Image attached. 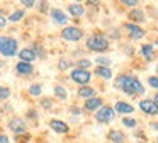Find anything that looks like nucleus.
Instances as JSON below:
<instances>
[{"label": "nucleus", "mask_w": 158, "mask_h": 143, "mask_svg": "<svg viewBox=\"0 0 158 143\" xmlns=\"http://www.w3.org/2000/svg\"><path fill=\"white\" fill-rule=\"evenodd\" d=\"M114 87L117 90L124 92L126 95H131V97H139L146 92V89L143 87L141 80L136 77V75H129V73H119L116 78H114Z\"/></svg>", "instance_id": "1"}, {"label": "nucleus", "mask_w": 158, "mask_h": 143, "mask_svg": "<svg viewBox=\"0 0 158 143\" xmlns=\"http://www.w3.org/2000/svg\"><path fill=\"white\" fill-rule=\"evenodd\" d=\"M85 48L89 51H94V53H106L110 48V39L107 37L106 32H92L89 37L85 39Z\"/></svg>", "instance_id": "2"}, {"label": "nucleus", "mask_w": 158, "mask_h": 143, "mask_svg": "<svg viewBox=\"0 0 158 143\" xmlns=\"http://www.w3.org/2000/svg\"><path fill=\"white\" fill-rule=\"evenodd\" d=\"M19 43L15 37L12 36H5V34H2L0 36V54L5 58H14L19 54Z\"/></svg>", "instance_id": "3"}, {"label": "nucleus", "mask_w": 158, "mask_h": 143, "mask_svg": "<svg viewBox=\"0 0 158 143\" xmlns=\"http://www.w3.org/2000/svg\"><path fill=\"white\" fill-rule=\"evenodd\" d=\"M94 118H95V121L99 123V124H110V123L114 121V118H116V109H114V106L104 104L102 107L94 114Z\"/></svg>", "instance_id": "4"}, {"label": "nucleus", "mask_w": 158, "mask_h": 143, "mask_svg": "<svg viewBox=\"0 0 158 143\" xmlns=\"http://www.w3.org/2000/svg\"><path fill=\"white\" fill-rule=\"evenodd\" d=\"M83 34H85V32H83L82 27H78V26H70V24L60 31V36H61V39L68 41V43H78V41L83 37Z\"/></svg>", "instance_id": "5"}, {"label": "nucleus", "mask_w": 158, "mask_h": 143, "mask_svg": "<svg viewBox=\"0 0 158 143\" xmlns=\"http://www.w3.org/2000/svg\"><path fill=\"white\" fill-rule=\"evenodd\" d=\"M123 31L131 41H141L144 36H146V31H144L141 26L133 24V22H124L123 24Z\"/></svg>", "instance_id": "6"}, {"label": "nucleus", "mask_w": 158, "mask_h": 143, "mask_svg": "<svg viewBox=\"0 0 158 143\" xmlns=\"http://www.w3.org/2000/svg\"><path fill=\"white\" fill-rule=\"evenodd\" d=\"M7 128L10 133H14V136L17 135H26L27 133V123H26L24 118H19V116H14V118L9 119Z\"/></svg>", "instance_id": "7"}, {"label": "nucleus", "mask_w": 158, "mask_h": 143, "mask_svg": "<svg viewBox=\"0 0 158 143\" xmlns=\"http://www.w3.org/2000/svg\"><path fill=\"white\" fill-rule=\"evenodd\" d=\"M138 107L143 114L150 116V118H158V104L150 97H144L141 101H138Z\"/></svg>", "instance_id": "8"}, {"label": "nucleus", "mask_w": 158, "mask_h": 143, "mask_svg": "<svg viewBox=\"0 0 158 143\" xmlns=\"http://www.w3.org/2000/svg\"><path fill=\"white\" fill-rule=\"evenodd\" d=\"M92 73L94 72H90V70L73 68V70L70 72V78H72L75 84H78L80 87H82V85H89L90 84V80H92Z\"/></svg>", "instance_id": "9"}, {"label": "nucleus", "mask_w": 158, "mask_h": 143, "mask_svg": "<svg viewBox=\"0 0 158 143\" xmlns=\"http://www.w3.org/2000/svg\"><path fill=\"white\" fill-rule=\"evenodd\" d=\"M49 15H51V20L55 24H58V26H68V14L65 12V10L58 9V7H51V10H49Z\"/></svg>", "instance_id": "10"}, {"label": "nucleus", "mask_w": 158, "mask_h": 143, "mask_svg": "<svg viewBox=\"0 0 158 143\" xmlns=\"http://www.w3.org/2000/svg\"><path fill=\"white\" fill-rule=\"evenodd\" d=\"M148 20L146 14H144V10L141 9V7H136V9L129 10L127 12V22H133V24H138V26H141V24H144Z\"/></svg>", "instance_id": "11"}, {"label": "nucleus", "mask_w": 158, "mask_h": 143, "mask_svg": "<svg viewBox=\"0 0 158 143\" xmlns=\"http://www.w3.org/2000/svg\"><path fill=\"white\" fill-rule=\"evenodd\" d=\"M102 106H104V99L100 97V95H97V97H92V99H89V101H83V111L94 112V114H95Z\"/></svg>", "instance_id": "12"}, {"label": "nucleus", "mask_w": 158, "mask_h": 143, "mask_svg": "<svg viewBox=\"0 0 158 143\" xmlns=\"http://www.w3.org/2000/svg\"><path fill=\"white\" fill-rule=\"evenodd\" d=\"M48 126L51 128V131L58 133V135H68L70 133V126L66 124L65 121H61V119H49L48 121Z\"/></svg>", "instance_id": "13"}, {"label": "nucleus", "mask_w": 158, "mask_h": 143, "mask_svg": "<svg viewBox=\"0 0 158 143\" xmlns=\"http://www.w3.org/2000/svg\"><path fill=\"white\" fill-rule=\"evenodd\" d=\"M14 72L19 77H29L34 73V65L32 63H26V61H17L14 67Z\"/></svg>", "instance_id": "14"}, {"label": "nucleus", "mask_w": 158, "mask_h": 143, "mask_svg": "<svg viewBox=\"0 0 158 143\" xmlns=\"http://www.w3.org/2000/svg\"><path fill=\"white\" fill-rule=\"evenodd\" d=\"M106 136H107V141H110V143H126L127 141L126 133L121 131V129H116V128L109 129Z\"/></svg>", "instance_id": "15"}, {"label": "nucleus", "mask_w": 158, "mask_h": 143, "mask_svg": "<svg viewBox=\"0 0 158 143\" xmlns=\"http://www.w3.org/2000/svg\"><path fill=\"white\" fill-rule=\"evenodd\" d=\"M114 109H116V114H123V116H129L134 112V106L129 104L127 101H116Z\"/></svg>", "instance_id": "16"}, {"label": "nucleus", "mask_w": 158, "mask_h": 143, "mask_svg": "<svg viewBox=\"0 0 158 143\" xmlns=\"http://www.w3.org/2000/svg\"><path fill=\"white\" fill-rule=\"evenodd\" d=\"M77 95H78L80 99H83V101H89V99H92V97H97V90L92 85H82V87L77 89Z\"/></svg>", "instance_id": "17"}, {"label": "nucleus", "mask_w": 158, "mask_h": 143, "mask_svg": "<svg viewBox=\"0 0 158 143\" xmlns=\"http://www.w3.org/2000/svg\"><path fill=\"white\" fill-rule=\"evenodd\" d=\"M139 53H141V56H143L146 61H153L155 56H156L153 43H144V44H141V46H139Z\"/></svg>", "instance_id": "18"}, {"label": "nucleus", "mask_w": 158, "mask_h": 143, "mask_svg": "<svg viewBox=\"0 0 158 143\" xmlns=\"http://www.w3.org/2000/svg\"><path fill=\"white\" fill-rule=\"evenodd\" d=\"M17 56H19V61H26V63H32V61L38 60V54L34 53L32 48H22Z\"/></svg>", "instance_id": "19"}, {"label": "nucleus", "mask_w": 158, "mask_h": 143, "mask_svg": "<svg viewBox=\"0 0 158 143\" xmlns=\"http://www.w3.org/2000/svg\"><path fill=\"white\" fill-rule=\"evenodd\" d=\"M68 14L73 17H82L85 15V5L83 3H78V2H73V3H68Z\"/></svg>", "instance_id": "20"}, {"label": "nucleus", "mask_w": 158, "mask_h": 143, "mask_svg": "<svg viewBox=\"0 0 158 143\" xmlns=\"http://www.w3.org/2000/svg\"><path fill=\"white\" fill-rule=\"evenodd\" d=\"M94 73H95V77L102 78V80H110L114 77L112 70L109 67H95L94 68Z\"/></svg>", "instance_id": "21"}, {"label": "nucleus", "mask_w": 158, "mask_h": 143, "mask_svg": "<svg viewBox=\"0 0 158 143\" xmlns=\"http://www.w3.org/2000/svg\"><path fill=\"white\" fill-rule=\"evenodd\" d=\"M24 17H26V10L24 9H15L14 12L9 14L7 20H9V22H12V24H17V22H21Z\"/></svg>", "instance_id": "22"}, {"label": "nucleus", "mask_w": 158, "mask_h": 143, "mask_svg": "<svg viewBox=\"0 0 158 143\" xmlns=\"http://www.w3.org/2000/svg\"><path fill=\"white\" fill-rule=\"evenodd\" d=\"M73 65H75V63H73L70 58H60L58 63H56V67H58L60 72H68V70L72 72L73 70Z\"/></svg>", "instance_id": "23"}, {"label": "nucleus", "mask_w": 158, "mask_h": 143, "mask_svg": "<svg viewBox=\"0 0 158 143\" xmlns=\"http://www.w3.org/2000/svg\"><path fill=\"white\" fill-rule=\"evenodd\" d=\"M53 94H55V97L58 99V101H66V97H68L66 89L63 87V85H60V84H56L55 87H53Z\"/></svg>", "instance_id": "24"}, {"label": "nucleus", "mask_w": 158, "mask_h": 143, "mask_svg": "<svg viewBox=\"0 0 158 143\" xmlns=\"http://www.w3.org/2000/svg\"><path fill=\"white\" fill-rule=\"evenodd\" d=\"M121 123H123L124 128H129V129H136L138 124H139V121H138L136 118H131V116H123V118H121Z\"/></svg>", "instance_id": "25"}, {"label": "nucleus", "mask_w": 158, "mask_h": 143, "mask_svg": "<svg viewBox=\"0 0 158 143\" xmlns=\"http://www.w3.org/2000/svg\"><path fill=\"white\" fill-rule=\"evenodd\" d=\"M27 94L31 95V97H39V95L43 94V85L38 84V82H36V84H31L27 87Z\"/></svg>", "instance_id": "26"}, {"label": "nucleus", "mask_w": 158, "mask_h": 143, "mask_svg": "<svg viewBox=\"0 0 158 143\" xmlns=\"http://www.w3.org/2000/svg\"><path fill=\"white\" fill-rule=\"evenodd\" d=\"M90 67H92V60H89V58H78V60L75 61V68L90 70Z\"/></svg>", "instance_id": "27"}, {"label": "nucleus", "mask_w": 158, "mask_h": 143, "mask_svg": "<svg viewBox=\"0 0 158 143\" xmlns=\"http://www.w3.org/2000/svg\"><path fill=\"white\" fill-rule=\"evenodd\" d=\"M112 65V60H109L107 56H97L95 58V67H109Z\"/></svg>", "instance_id": "28"}, {"label": "nucleus", "mask_w": 158, "mask_h": 143, "mask_svg": "<svg viewBox=\"0 0 158 143\" xmlns=\"http://www.w3.org/2000/svg\"><path fill=\"white\" fill-rule=\"evenodd\" d=\"M10 89L7 85H0V102H5L9 97H10Z\"/></svg>", "instance_id": "29"}, {"label": "nucleus", "mask_w": 158, "mask_h": 143, "mask_svg": "<svg viewBox=\"0 0 158 143\" xmlns=\"http://www.w3.org/2000/svg\"><path fill=\"white\" fill-rule=\"evenodd\" d=\"M146 82H148V85H150L153 90L158 92V75H150V77L146 78Z\"/></svg>", "instance_id": "30"}, {"label": "nucleus", "mask_w": 158, "mask_h": 143, "mask_svg": "<svg viewBox=\"0 0 158 143\" xmlns=\"http://www.w3.org/2000/svg\"><path fill=\"white\" fill-rule=\"evenodd\" d=\"M68 112L73 116H82L85 114V111H83V107H78V106H70L68 107Z\"/></svg>", "instance_id": "31"}, {"label": "nucleus", "mask_w": 158, "mask_h": 143, "mask_svg": "<svg viewBox=\"0 0 158 143\" xmlns=\"http://www.w3.org/2000/svg\"><path fill=\"white\" fill-rule=\"evenodd\" d=\"M121 5H124V7H127L129 10H133V9H136V7L139 5V2H138V0H123Z\"/></svg>", "instance_id": "32"}, {"label": "nucleus", "mask_w": 158, "mask_h": 143, "mask_svg": "<svg viewBox=\"0 0 158 143\" xmlns=\"http://www.w3.org/2000/svg\"><path fill=\"white\" fill-rule=\"evenodd\" d=\"M32 50H34V53L38 54V58H44L46 56V51H44V48L43 46H39V44H34V46H32Z\"/></svg>", "instance_id": "33"}, {"label": "nucleus", "mask_w": 158, "mask_h": 143, "mask_svg": "<svg viewBox=\"0 0 158 143\" xmlns=\"http://www.w3.org/2000/svg\"><path fill=\"white\" fill-rule=\"evenodd\" d=\"M14 140H15L17 143H29L31 135H29V133H26V135H17V136H14Z\"/></svg>", "instance_id": "34"}, {"label": "nucleus", "mask_w": 158, "mask_h": 143, "mask_svg": "<svg viewBox=\"0 0 158 143\" xmlns=\"http://www.w3.org/2000/svg\"><path fill=\"white\" fill-rule=\"evenodd\" d=\"M21 5H24L26 9H32V7L38 5V2L36 0H21Z\"/></svg>", "instance_id": "35"}, {"label": "nucleus", "mask_w": 158, "mask_h": 143, "mask_svg": "<svg viewBox=\"0 0 158 143\" xmlns=\"http://www.w3.org/2000/svg\"><path fill=\"white\" fill-rule=\"evenodd\" d=\"M38 9H39V12H46V10H51V7H49L48 2H39Z\"/></svg>", "instance_id": "36"}, {"label": "nucleus", "mask_w": 158, "mask_h": 143, "mask_svg": "<svg viewBox=\"0 0 158 143\" xmlns=\"http://www.w3.org/2000/svg\"><path fill=\"white\" fill-rule=\"evenodd\" d=\"M27 119H38V111L36 109H27Z\"/></svg>", "instance_id": "37"}, {"label": "nucleus", "mask_w": 158, "mask_h": 143, "mask_svg": "<svg viewBox=\"0 0 158 143\" xmlns=\"http://www.w3.org/2000/svg\"><path fill=\"white\" fill-rule=\"evenodd\" d=\"M7 22H9V20H7V17L0 14V29H4V27L7 26Z\"/></svg>", "instance_id": "38"}, {"label": "nucleus", "mask_w": 158, "mask_h": 143, "mask_svg": "<svg viewBox=\"0 0 158 143\" xmlns=\"http://www.w3.org/2000/svg\"><path fill=\"white\" fill-rule=\"evenodd\" d=\"M0 143H10V138L5 133H0Z\"/></svg>", "instance_id": "39"}, {"label": "nucleus", "mask_w": 158, "mask_h": 143, "mask_svg": "<svg viewBox=\"0 0 158 143\" xmlns=\"http://www.w3.org/2000/svg\"><path fill=\"white\" fill-rule=\"evenodd\" d=\"M148 128H150L151 131H158V121H150V124H148Z\"/></svg>", "instance_id": "40"}, {"label": "nucleus", "mask_w": 158, "mask_h": 143, "mask_svg": "<svg viewBox=\"0 0 158 143\" xmlns=\"http://www.w3.org/2000/svg\"><path fill=\"white\" fill-rule=\"evenodd\" d=\"M51 106H53L51 99H43V107H44V109H49Z\"/></svg>", "instance_id": "41"}, {"label": "nucleus", "mask_w": 158, "mask_h": 143, "mask_svg": "<svg viewBox=\"0 0 158 143\" xmlns=\"http://www.w3.org/2000/svg\"><path fill=\"white\" fill-rule=\"evenodd\" d=\"M85 5H90V7H97V5H100L99 2H85Z\"/></svg>", "instance_id": "42"}, {"label": "nucleus", "mask_w": 158, "mask_h": 143, "mask_svg": "<svg viewBox=\"0 0 158 143\" xmlns=\"http://www.w3.org/2000/svg\"><path fill=\"white\" fill-rule=\"evenodd\" d=\"M151 99H153V101L158 104V92H155V94H153V97H151Z\"/></svg>", "instance_id": "43"}, {"label": "nucleus", "mask_w": 158, "mask_h": 143, "mask_svg": "<svg viewBox=\"0 0 158 143\" xmlns=\"http://www.w3.org/2000/svg\"><path fill=\"white\" fill-rule=\"evenodd\" d=\"M4 67H5V61H4V60H0V70H2Z\"/></svg>", "instance_id": "44"}, {"label": "nucleus", "mask_w": 158, "mask_h": 143, "mask_svg": "<svg viewBox=\"0 0 158 143\" xmlns=\"http://www.w3.org/2000/svg\"><path fill=\"white\" fill-rule=\"evenodd\" d=\"M153 46H155V48H158V37H156V39L153 41Z\"/></svg>", "instance_id": "45"}, {"label": "nucleus", "mask_w": 158, "mask_h": 143, "mask_svg": "<svg viewBox=\"0 0 158 143\" xmlns=\"http://www.w3.org/2000/svg\"><path fill=\"white\" fill-rule=\"evenodd\" d=\"M153 143H158V135H156V138H155V141Z\"/></svg>", "instance_id": "46"}, {"label": "nucleus", "mask_w": 158, "mask_h": 143, "mask_svg": "<svg viewBox=\"0 0 158 143\" xmlns=\"http://www.w3.org/2000/svg\"><path fill=\"white\" fill-rule=\"evenodd\" d=\"M134 143H144V141H134Z\"/></svg>", "instance_id": "47"}, {"label": "nucleus", "mask_w": 158, "mask_h": 143, "mask_svg": "<svg viewBox=\"0 0 158 143\" xmlns=\"http://www.w3.org/2000/svg\"><path fill=\"white\" fill-rule=\"evenodd\" d=\"M156 73H158V65H156Z\"/></svg>", "instance_id": "48"}, {"label": "nucleus", "mask_w": 158, "mask_h": 143, "mask_svg": "<svg viewBox=\"0 0 158 143\" xmlns=\"http://www.w3.org/2000/svg\"><path fill=\"white\" fill-rule=\"evenodd\" d=\"M104 143H110V141H104Z\"/></svg>", "instance_id": "49"}]
</instances>
